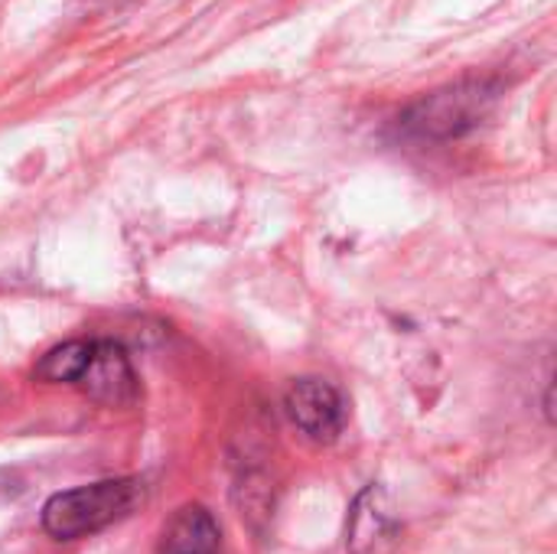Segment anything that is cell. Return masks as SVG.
Wrapping results in <instances>:
<instances>
[{"label": "cell", "instance_id": "3957f363", "mask_svg": "<svg viewBox=\"0 0 557 554\" xmlns=\"http://www.w3.org/2000/svg\"><path fill=\"white\" fill-rule=\"evenodd\" d=\"M287 418L317 444H333L346 428V405L326 379H300L284 395Z\"/></svg>", "mask_w": 557, "mask_h": 554}, {"label": "cell", "instance_id": "52a82bcc", "mask_svg": "<svg viewBox=\"0 0 557 554\" xmlns=\"http://www.w3.org/2000/svg\"><path fill=\"white\" fill-rule=\"evenodd\" d=\"M91 346L95 340H72V343H62L55 349H49L39 366H36V379L39 382H72L82 376L88 356H91Z\"/></svg>", "mask_w": 557, "mask_h": 554}, {"label": "cell", "instance_id": "6da1fadb", "mask_svg": "<svg viewBox=\"0 0 557 554\" xmlns=\"http://www.w3.org/2000/svg\"><path fill=\"white\" fill-rule=\"evenodd\" d=\"M144 503V483L137 480H101L55 493L42 506V529L55 542L88 539L121 519H127Z\"/></svg>", "mask_w": 557, "mask_h": 554}, {"label": "cell", "instance_id": "8992f818", "mask_svg": "<svg viewBox=\"0 0 557 554\" xmlns=\"http://www.w3.org/2000/svg\"><path fill=\"white\" fill-rule=\"evenodd\" d=\"M395 522L388 516V506L382 493L372 487L359 496L356 513H352V529H349V549L352 554H379L395 539Z\"/></svg>", "mask_w": 557, "mask_h": 554}, {"label": "cell", "instance_id": "5b68a950", "mask_svg": "<svg viewBox=\"0 0 557 554\" xmlns=\"http://www.w3.org/2000/svg\"><path fill=\"white\" fill-rule=\"evenodd\" d=\"M222 535L215 519L209 516V509L202 506H183L170 526L163 529V542L160 552L163 554H219Z\"/></svg>", "mask_w": 557, "mask_h": 554}, {"label": "cell", "instance_id": "7a4b0ae2", "mask_svg": "<svg viewBox=\"0 0 557 554\" xmlns=\"http://www.w3.org/2000/svg\"><path fill=\"white\" fill-rule=\"evenodd\" d=\"M493 98H496L493 85H486V82H463V85L434 91L424 101H418L405 114L401 127L408 134H414V137L447 140V137H457V134L476 127L486 118Z\"/></svg>", "mask_w": 557, "mask_h": 554}, {"label": "cell", "instance_id": "277c9868", "mask_svg": "<svg viewBox=\"0 0 557 554\" xmlns=\"http://www.w3.org/2000/svg\"><path fill=\"white\" fill-rule=\"evenodd\" d=\"M75 385L98 405H111V408H124L134 405L140 389H137V376L131 369L127 353L111 343V340H95L91 356L82 369V376L75 379Z\"/></svg>", "mask_w": 557, "mask_h": 554}]
</instances>
